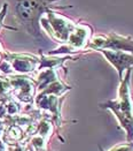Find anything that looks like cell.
<instances>
[{
	"label": "cell",
	"instance_id": "ba28073f",
	"mask_svg": "<svg viewBox=\"0 0 133 151\" xmlns=\"http://www.w3.org/2000/svg\"><path fill=\"white\" fill-rule=\"evenodd\" d=\"M37 132H38L39 136H41V137L45 139L49 133L52 132V125L49 124L47 120H43V121H40V124L37 126Z\"/></svg>",
	"mask_w": 133,
	"mask_h": 151
},
{
	"label": "cell",
	"instance_id": "3957f363",
	"mask_svg": "<svg viewBox=\"0 0 133 151\" xmlns=\"http://www.w3.org/2000/svg\"><path fill=\"white\" fill-rule=\"evenodd\" d=\"M46 13H47L46 17L52 29L53 39L59 42H68V38L76 27L73 24V22L59 15L58 13H53L49 8L46 11Z\"/></svg>",
	"mask_w": 133,
	"mask_h": 151
},
{
	"label": "cell",
	"instance_id": "52a82bcc",
	"mask_svg": "<svg viewBox=\"0 0 133 151\" xmlns=\"http://www.w3.org/2000/svg\"><path fill=\"white\" fill-rule=\"evenodd\" d=\"M69 57H63V58H46V57H41L39 59V66L37 67L39 70L44 69V68H52L54 69L55 67H59L64 63Z\"/></svg>",
	"mask_w": 133,
	"mask_h": 151
},
{
	"label": "cell",
	"instance_id": "277c9868",
	"mask_svg": "<svg viewBox=\"0 0 133 151\" xmlns=\"http://www.w3.org/2000/svg\"><path fill=\"white\" fill-rule=\"evenodd\" d=\"M7 59L13 69L18 72V73H31L35 69H37V65L39 63V59L33 55H28V54H6Z\"/></svg>",
	"mask_w": 133,
	"mask_h": 151
},
{
	"label": "cell",
	"instance_id": "4fadbf2b",
	"mask_svg": "<svg viewBox=\"0 0 133 151\" xmlns=\"http://www.w3.org/2000/svg\"><path fill=\"white\" fill-rule=\"evenodd\" d=\"M7 8H8V5H7V4H4L2 9H1V12H0V25L2 24V20H4V17H5L6 13H7Z\"/></svg>",
	"mask_w": 133,
	"mask_h": 151
},
{
	"label": "cell",
	"instance_id": "9a60e30c",
	"mask_svg": "<svg viewBox=\"0 0 133 151\" xmlns=\"http://www.w3.org/2000/svg\"><path fill=\"white\" fill-rule=\"evenodd\" d=\"M0 60H1V53H0Z\"/></svg>",
	"mask_w": 133,
	"mask_h": 151
},
{
	"label": "cell",
	"instance_id": "6da1fadb",
	"mask_svg": "<svg viewBox=\"0 0 133 151\" xmlns=\"http://www.w3.org/2000/svg\"><path fill=\"white\" fill-rule=\"evenodd\" d=\"M49 0H16L15 12L22 24L36 37H41L39 32V20L48 9Z\"/></svg>",
	"mask_w": 133,
	"mask_h": 151
},
{
	"label": "cell",
	"instance_id": "9c48e42d",
	"mask_svg": "<svg viewBox=\"0 0 133 151\" xmlns=\"http://www.w3.org/2000/svg\"><path fill=\"white\" fill-rule=\"evenodd\" d=\"M7 136L12 141H20L23 137V133L18 128V126H11L8 132H7Z\"/></svg>",
	"mask_w": 133,
	"mask_h": 151
},
{
	"label": "cell",
	"instance_id": "8992f818",
	"mask_svg": "<svg viewBox=\"0 0 133 151\" xmlns=\"http://www.w3.org/2000/svg\"><path fill=\"white\" fill-rule=\"evenodd\" d=\"M88 35H90V28L87 25H76L68 38L69 46L73 51L84 47Z\"/></svg>",
	"mask_w": 133,
	"mask_h": 151
},
{
	"label": "cell",
	"instance_id": "30bf717a",
	"mask_svg": "<svg viewBox=\"0 0 133 151\" xmlns=\"http://www.w3.org/2000/svg\"><path fill=\"white\" fill-rule=\"evenodd\" d=\"M5 107H6V112L8 113V115H15V114L18 112V110H20V106L13 101H7V104L5 105Z\"/></svg>",
	"mask_w": 133,
	"mask_h": 151
},
{
	"label": "cell",
	"instance_id": "e0dca14e",
	"mask_svg": "<svg viewBox=\"0 0 133 151\" xmlns=\"http://www.w3.org/2000/svg\"><path fill=\"white\" fill-rule=\"evenodd\" d=\"M0 50H1V45H0Z\"/></svg>",
	"mask_w": 133,
	"mask_h": 151
},
{
	"label": "cell",
	"instance_id": "8fae6325",
	"mask_svg": "<svg viewBox=\"0 0 133 151\" xmlns=\"http://www.w3.org/2000/svg\"><path fill=\"white\" fill-rule=\"evenodd\" d=\"M0 72L4 74H11L13 72V67L8 60H1L0 61Z\"/></svg>",
	"mask_w": 133,
	"mask_h": 151
},
{
	"label": "cell",
	"instance_id": "5bb4252c",
	"mask_svg": "<svg viewBox=\"0 0 133 151\" xmlns=\"http://www.w3.org/2000/svg\"><path fill=\"white\" fill-rule=\"evenodd\" d=\"M1 133H2V128H0V137H1Z\"/></svg>",
	"mask_w": 133,
	"mask_h": 151
},
{
	"label": "cell",
	"instance_id": "5b68a950",
	"mask_svg": "<svg viewBox=\"0 0 133 151\" xmlns=\"http://www.w3.org/2000/svg\"><path fill=\"white\" fill-rule=\"evenodd\" d=\"M101 53L106 55L110 63L115 66V68L118 70L119 77L122 78V70H124L127 67L133 66V55L126 54L121 51H109V50H99Z\"/></svg>",
	"mask_w": 133,
	"mask_h": 151
},
{
	"label": "cell",
	"instance_id": "2e32d148",
	"mask_svg": "<svg viewBox=\"0 0 133 151\" xmlns=\"http://www.w3.org/2000/svg\"><path fill=\"white\" fill-rule=\"evenodd\" d=\"M49 1H56V0H49Z\"/></svg>",
	"mask_w": 133,
	"mask_h": 151
},
{
	"label": "cell",
	"instance_id": "7a4b0ae2",
	"mask_svg": "<svg viewBox=\"0 0 133 151\" xmlns=\"http://www.w3.org/2000/svg\"><path fill=\"white\" fill-rule=\"evenodd\" d=\"M88 47L101 50L102 47L110 49V51H126L133 52V40L130 37H121L115 34H111L107 37L97 36L88 44Z\"/></svg>",
	"mask_w": 133,
	"mask_h": 151
},
{
	"label": "cell",
	"instance_id": "7c38bea8",
	"mask_svg": "<svg viewBox=\"0 0 133 151\" xmlns=\"http://www.w3.org/2000/svg\"><path fill=\"white\" fill-rule=\"evenodd\" d=\"M32 144L33 147L36 148L37 150H43L44 149V145H45V139L41 137V136H35L32 139Z\"/></svg>",
	"mask_w": 133,
	"mask_h": 151
}]
</instances>
